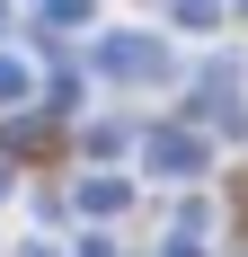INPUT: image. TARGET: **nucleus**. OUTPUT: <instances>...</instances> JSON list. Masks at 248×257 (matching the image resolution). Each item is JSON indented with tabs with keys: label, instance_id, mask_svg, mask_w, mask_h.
I'll use <instances>...</instances> for the list:
<instances>
[{
	"label": "nucleus",
	"instance_id": "nucleus-4",
	"mask_svg": "<svg viewBox=\"0 0 248 257\" xmlns=\"http://www.w3.org/2000/svg\"><path fill=\"white\" fill-rule=\"evenodd\" d=\"M27 89H36V71H27L18 53H0V106H18V98H27Z\"/></svg>",
	"mask_w": 248,
	"mask_h": 257
},
{
	"label": "nucleus",
	"instance_id": "nucleus-6",
	"mask_svg": "<svg viewBox=\"0 0 248 257\" xmlns=\"http://www.w3.org/2000/svg\"><path fill=\"white\" fill-rule=\"evenodd\" d=\"M160 257H204V239H177V231H169V248H160Z\"/></svg>",
	"mask_w": 248,
	"mask_h": 257
},
{
	"label": "nucleus",
	"instance_id": "nucleus-7",
	"mask_svg": "<svg viewBox=\"0 0 248 257\" xmlns=\"http://www.w3.org/2000/svg\"><path fill=\"white\" fill-rule=\"evenodd\" d=\"M27 257H53V248H27Z\"/></svg>",
	"mask_w": 248,
	"mask_h": 257
},
{
	"label": "nucleus",
	"instance_id": "nucleus-3",
	"mask_svg": "<svg viewBox=\"0 0 248 257\" xmlns=\"http://www.w3.org/2000/svg\"><path fill=\"white\" fill-rule=\"evenodd\" d=\"M80 204H89V213H124V204H133V186H124V178H89V186H80Z\"/></svg>",
	"mask_w": 248,
	"mask_h": 257
},
{
	"label": "nucleus",
	"instance_id": "nucleus-2",
	"mask_svg": "<svg viewBox=\"0 0 248 257\" xmlns=\"http://www.w3.org/2000/svg\"><path fill=\"white\" fill-rule=\"evenodd\" d=\"M98 71H115V80H160L169 53L151 45V36H106V45H98Z\"/></svg>",
	"mask_w": 248,
	"mask_h": 257
},
{
	"label": "nucleus",
	"instance_id": "nucleus-1",
	"mask_svg": "<svg viewBox=\"0 0 248 257\" xmlns=\"http://www.w3.org/2000/svg\"><path fill=\"white\" fill-rule=\"evenodd\" d=\"M142 160H151V178H204L213 169V142L204 133H151Z\"/></svg>",
	"mask_w": 248,
	"mask_h": 257
},
{
	"label": "nucleus",
	"instance_id": "nucleus-5",
	"mask_svg": "<svg viewBox=\"0 0 248 257\" xmlns=\"http://www.w3.org/2000/svg\"><path fill=\"white\" fill-rule=\"evenodd\" d=\"M213 18H222L213 0H177V27H186V36H213Z\"/></svg>",
	"mask_w": 248,
	"mask_h": 257
}]
</instances>
